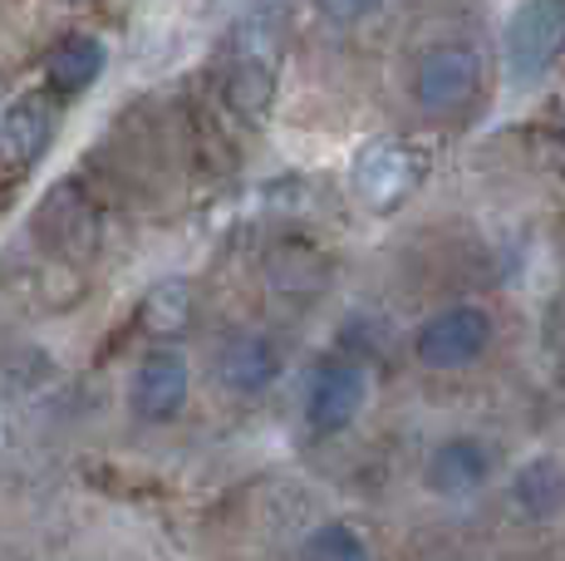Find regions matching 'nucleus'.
Segmentation results:
<instances>
[{
	"label": "nucleus",
	"instance_id": "nucleus-1",
	"mask_svg": "<svg viewBox=\"0 0 565 561\" xmlns=\"http://www.w3.org/2000/svg\"><path fill=\"white\" fill-rule=\"evenodd\" d=\"M502 55L516 84H536L565 55V0H521L507 20Z\"/></svg>",
	"mask_w": 565,
	"mask_h": 561
},
{
	"label": "nucleus",
	"instance_id": "nucleus-2",
	"mask_svg": "<svg viewBox=\"0 0 565 561\" xmlns=\"http://www.w3.org/2000/svg\"><path fill=\"white\" fill-rule=\"evenodd\" d=\"M482 89V55L462 40H443V45L423 50L418 74H413V99H418L423 114L448 118L467 109Z\"/></svg>",
	"mask_w": 565,
	"mask_h": 561
},
{
	"label": "nucleus",
	"instance_id": "nucleus-3",
	"mask_svg": "<svg viewBox=\"0 0 565 561\" xmlns=\"http://www.w3.org/2000/svg\"><path fill=\"white\" fill-rule=\"evenodd\" d=\"M492 345V316L482 306H448L428 316L413 336V360L423 370H467Z\"/></svg>",
	"mask_w": 565,
	"mask_h": 561
},
{
	"label": "nucleus",
	"instance_id": "nucleus-4",
	"mask_svg": "<svg viewBox=\"0 0 565 561\" xmlns=\"http://www.w3.org/2000/svg\"><path fill=\"white\" fill-rule=\"evenodd\" d=\"M418 178H423V154L398 144V138H374L350 163V182L369 212H394L418 188Z\"/></svg>",
	"mask_w": 565,
	"mask_h": 561
},
{
	"label": "nucleus",
	"instance_id": "nucleus-5",
	"mask_svg": "<svg viewBox=\"0 0 565 561\" xmlns=\"http://www.w3.org/2000/svg\"><path fill=\"white\" fill-rule=\"evenodd\" d=\"M369 374L354 360H320L306 384V424L315 438H334L364 414Z\"/></svg>",
	"mask_w": 565,
	"mask_h": 561
},
{
	"label": "nucleus",
	"instance_id": "nucleus-6",
	"mask_svg": "<svg viewBox=\"0 0 565 561\" xmlns=\"http://www.w3.org/2000/svg\"><path fill=\"white\" fill-rule=\"evenodd\" d=\"M188 390H192V370H188V360H182V350L158 345V350H148L143 360H138L134 384H128V404H134V414L143 419V424H168V419L182 414Z\"/></svg>",
	"mask_w": 565,
	"mask_h": 561
},
{
	"label": "nucleus",
	"instance_id": "nucleus-7",
	"mask_svg": "<svg viewBox=\"0 0 565 561\" xmlns=\"http://www.w3.org/2000/svg\"><path fill=\"white\" fill-rule=\"evenodd\" d=\"M492 448L472 434H458V438H443L428 458V488L438 498H472L492 483Z\"/></svg>",
	"mask_w": 565,
	"mask_h": 561
},
{
	"label": "nucleus",
	"instance_id": "nucleus-8",
	"mask_svg": "<svg viewBox=\"0 0 565 561\" xmlns=\"http://www.w3.org/2000/svg\"><path fill=\"white\" fill-rule=\"evenodd\" d=\"M216 380L232 394H266L280 380V350L266 336H236L216 354Z\"/></svg>",
	"mask_w": 565,
	"mask_h": 561
},
{
	"label": "nucleus",
	"instance_id": "nucleus-9",
	"mask_svg": "<svg viewBox=\"0 0 565 561\" xmlns=\"http://www.w3.org/2000/svg\"><path fill=\"white\" fill-rule=\"evenodd\" d=\"M50 89L54 94H79L104 74V45L94 35H64L45 60Z\"/></svg>",
	"mask_w": 565,
	"mask_h": 561
},
{
	"label": "nucleus",
	"instance_id": "nucleus-10",
	"mask_svg": "<svg viewBox=\"0 0 565 561\" xmlns=\"http://www.w3.org/2000/svg\"><path fill=\"white\" fill-rule=\"evenodd\" d=\"M512 502L526 517H556L565 507V468L556 458H531L512 478Z\"/></svg>",
	"mask_w": 565,
	"mask_h": 561
},
{
	"label": "nucleus",
	"instance_id": "nucleus-11",
	"mask_svg": "<svg viewBox=\"0 0 565 561\" xmlns=\"http://www.w3.org/2000/svg\"><path fill=\"white\" fill-rule=\"evenodd\" d=\"M138 320H143V330L158 340L182 336V330L192 326V286L178 276L158 280V286L143 296V306H138Z\"/></svg>",
	"mask_w": 565,
	"mask_h": 561
},
{
	"label": "nucleus",
	"instance_id": "nucleus-12",
	"mask_svg": "<svg viewBox=\"0 0 565 561\" xmlns=\"http://www.w3.org/2000/svg\"><path fill=\"white\" fill-rule=\"evenodd\" d=\"M0 144H6L10 163H35L50 144V109L40 99L15 104V109L0 118Z\"/></svg>",
	"mask_w": 565,
	"mask_h": 561
},
{
	"label": "nucleus",
	"instance_id": "nucleus-13",
	"mask_svg": "<svg viewBox=\"0 0 565 561\" xmlns=\"http://www.w3.org/2000/svg\"><path fill=\"white\" fill-rule=\"evenodd\" d=\"M300 561H369V547L350 522H320L300 542Z\"/></svg>",
	"mask_w": 565,
	"mask_h": 561
},
{
	"label": "nucleus",
	"instance_id": "nucleus-14",
	"mask_svg": "<svg viewBox=\"0 0 565 561\" xmlns=\"http://www.w3.org/2000/svg\"><path fill=\"white\" fill-rule=\"evenodd\" d=\"M379 0H315V10H320L324 20H334V25H350V20L369 15Z\"/></svg>",
	"mask_w": 565,
	"mask_h": 561
}]
</instances>
